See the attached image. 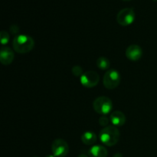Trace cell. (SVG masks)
<instances>
[{"label":"cell","instance_id":"cell-9","mask_svg":"<svg viewBox=\"0 0 157 157\" xmlns=\"http://www.w3.org/2000/svg\"><path fill=\"white\" fill-rule=\"evenodd\" d=\"M13 52L9 47H2L0 52V61L3 65H9L14 60Z\"/></svg>","mask_w":157,"mask_h":157},{"label":"cell","instance_id":"cell-18","mask_svg":"<svg viewBox=\"0 0 157 157\" xmlns=\"http://www.w3.org/2000/svg\"><path fill=\"white\" fill-rule=\"evenodd\" d=\"M78 157H88V156H86V155H84V154H81V155H79Z\"/></svg>","mask_w":157,"mask_h":157},{"label":"cell","instance_id":"cell-10","mask_svg":"<svg viewBox=\"0 0 157 157\" xmlns=\"http://www.w3.org/2000/svg\"><path fill=\"white\" fill-rule=\"evenodd\" d=\"M110 121L115 127H122L126 123V117L124 113L119 110L112 112L110 115Z\"/></svg>","mask_w":157,"mask_h":157},{"label":"cell","instance_id":"cell-5","mask_svg":"<svg viewBox=\"0 0 157 157\" xmlns=\"http://www.w3.org/2000/svg\"><path fill=\"white\" fill-rule=\"evenodd\" d=\"M136 15L132 8H125L118 12L117 15V21L122 26L130 25L134 21Z\"/></svg>","mask_w":157,"mask_h":157},{"label":"cell","instance_id":"cell-22","mask_svg":"<svg viewBox=\"0 0 157 157\" xmlns=\"http://www.w3.org/2000/svg\"><path fill=\"white\" fill-rule=\"evenodd\" d=\"M34 157H37V156H34Z\"/></svg>","mask_w":157,"mask_h":157},{"label":"cell","instance_id":"cell-8","mask_svg":"<svg viewBox=\"0 0 157 157\" xmlns=\"http://www.w3.org/2000/svg\"><path fill=\"white\" fill-rule=\"evenodd\" d=\"M143 55V50L137 44L130 45L126 50V56L132 61H137Z\"/></svg>","mask_w":157,"mask_h":157},{"label":"cell","instance_id":"cell-3","mask_svg":"<svg viewBox=\"0 0 157 157\" xmlns=\"http://www.w3.org/2000/svg\"><path fill=\"white\" fill-rule=\"evenodd\" d=\"M94 110L101 115H107L111 112L113 108L112 101L107 97H99L93 103Z\"/></svg>","mask_w":157,"mask_h":157},{"label":"cell","instance_id":"cell-14","mask_svg":"<svg viewBox=\"0 0 157 157\" xmlns=\"http://www.w3.org/2000/svg\"><path fill=\"white\" fill-rule=\"evenodd\" d=\"M9 38H10V37H9V33L7 32H6V31H2L1 33H0L1 44H3V45L8 44L9 41Z\"/></svg>","mask_w":157,"mask_h":157},{"label":"cell","instance_id":"cell-6","mask_svg":"<svg viewBox=\"0 0 157 157\" xmlns=\"http://www.w3.org/2000/svg\"><path fill=\"white\" fill-rule=\"evenodd\" d=\"M52 151L55 157H65L69 152L68 144L62 139L55 140L52 143Z\"/></svg>","mask_w":157,"mask_h":157},{"label":"cell","instance_id":"cell-17","mask_svg":"<svg viewBox=\"0 0 157 157\" xmlns=\"http://www.w3.org/2000/svg\"><path fill=\"white\" fill-rule=\"evenodd\" d=\"M113 157H123V155L121 153H116Z\"/></svg>","mask_w":157,"mask_h":157},{"label":"cell","instance_id":"cell-19","mask_svg":"<svg viewBox=\"0 0 157 157\" xmlns=\"http://www.w3.org/2000/svg\"><path fill=\"white\" fill-rule=\"evenodd\" d=\"M45 157H55L54 155H47Z\"/></svg>","mask_w":157,"mask_h":157},{"label":"cell","instance_id":"cell-1","mask_svg":"<svg viewBox=\"0 0 157 157\" xmlns=\"http://www.w3.org/2000/svg\"><path fill=\"white\" fill-rule=\"evenodd\" d=\"M12 46L17 53L26 54L34 48L35 41L29 35H18L14 38Z\"/></svg>","mask_w":157,"mask_h":157},{"label":"cell","instance_id":"cell-2","mask_svg":"<svg viewBox=\"0 0 157 157\" xmlns=\"http://www.w3.org/2000/svg\"><path fill=\"white\" fill-rule=\"evenodd\" d=\"M99 139L103 144L107 147H113L116 145L120 139V131L116 127H106L101 130Z\"/></svg>","mask_w":157,"mask_h":157},{"label":"cell","instance_id":"cell-16","mask_svg":"<svg viewBox=\"0 0 157 157\" xmlns=\"http://www.w3.org/2000/svg\"><path fill=\"white\" fill-rule=\"evenodd\" d=\"M109 119H110V118L106 117L105 115H102V116L99 118V120H98V123H99V124L101 127H106V126L109 124Z\"/></svg>","mask_w":157,"mask_h":157},{"label":"cell","instance_id":"cell-20","mask_svg":"<svg viewBox=\"0 0 157 157\" xmlns=\"http://www.w3.org/2000/svg\"><path fill=\"white\" fill-rule=\"evenodd\" d=\"M123 1H130V0H123Z\"/></svg>","mask_w":157,"mask_h":157},{"label":"cell","instance_id":"cell-15","mask_svg":"<svg viewBox=\"0 0 157 157\" xmlns=\"http://www.w3.org/2000/svg\"><path fill=\"white\" fill-rule=\"evenodd\" d=\"M72 74L75 75V77H81L83 75V68L81 66H74L71 69Z\"/></svg>","mask_w":157,"mask_h":157},{"label":"cell","instance_id":"cell-7","mask_svg":"<svg viewBox=\"0 0 157 157\" xmlns=\"http://www.w3.org/2000/svg\"><path fill=\"white\" fill-rule=\"evenodd\" d=\"M99 79V75L97 72L89 71L85 72L81 75L80 81H81V84L84 87H87V88H91V87L98 85Z\"/></svg>","mask_w":157,"mask_h":157},{"label":"cell","instance_id":"cell-12","mask_svg":"<svg viewBox=\"0 0 157 157\" xmlns=\"http://www.w3.org/2000/svg\"><path fill=\"white\" fill-rule=\"evenodd\" d=\"M97 140H98V136H97L96 133H94V132L87 131L84 132L81 135V141L85 145H94L97 142Z\"/></svg>","mask_w":157,"mask_h":157},{"label":"cell","instance_id":"cell-11","mask_svg":"<svg viewBox=\"0 0 157 157\" xmlns=\"http://www.w3.org/2000/svg\"><path fill=\"white\" fill-rule=\"evenodd\" d=\"M88 155L90 157H107V150L104 147L101 145L93 146L89 150Z\"/></svg>","mask_w":157,"mask_h":157},{"label":"cell","instance_id":"cell-13","mask_svg":"<svg viewBox=\"0 0 157 157\" xmlns=\"http://www.w3.org/2000/svg\"><path fill=\"white\" fill-rule=\"evenodd\" d=\"M97 66L101 70H107L110 67V63L107 58L101 57L97 60Z\"/></svg>","mask_w":157,"mask_h":157},{"label":"cell","instance_id":"cell-21","mask_svg":"<svg viewBox=\"0 0 157 157\" xmlns=\"http://www.w3.org/2000/svg\"><path fill=\"white\" fill-rule=\"evenodd\" d=\"M153 1H157V0H153Z\"/></svg>","mask_w":157,"mask_h":157},{"label":"cell","instance_id":"cell-4","mask_svg":"<svg viewBox=\"0 0 157 157\" xmlns=\"http://www.w3.org/2000/svg\"><path fill=\"white\" fill-rule=\"evenodd\" d=\"M103 83L104 86L107 89L109 90L115 89L119 86L121 83V75L117 70L110 69L104 74Z\"/></svg>","mask_w":157,"mask_h":157}]
</instances>
